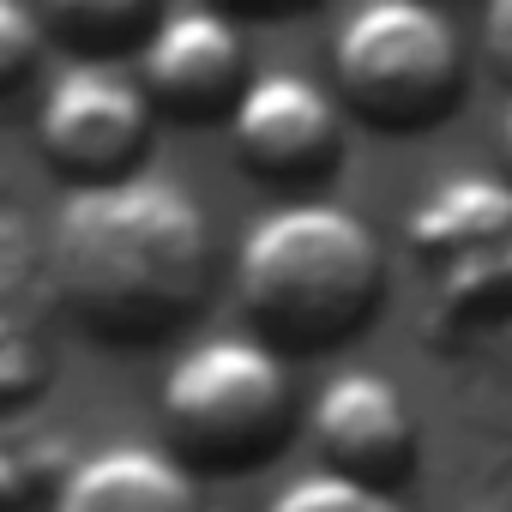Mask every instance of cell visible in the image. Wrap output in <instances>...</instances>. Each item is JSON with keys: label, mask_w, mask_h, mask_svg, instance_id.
<instances>
[{"label": "cell", "mask_w": 512, "mask_h": 512, "mask_svg": "<svg viewBox=\"0 0 512 512\" xmlns=\"http://www.w3.org/2000/svg\"><path fill=\"white\" fill-rule=\"evenodd\" d=\"M410 241H416V253H428L440 266L500 253L512 241V181L482 175V169H458V175L434 181L410 211Z\"/></svg>", "instance_id": "obj_9"}, {"label": "cell", "mask_w": 512, "mask_h": 512, "mask_svg": "<svg viewBox=\"0 0 512 512\" xmlns=\"http://www.w3.org/2000/svg\"><path fill=\"white\" fill-rule=\"evenodd\" d=\"M332 73L344 103L374 127L434 121L464 73L458 31L422 0H368L332 37Z\"/></svg>", "instance_id": "obj_4"}, {"label": "cell", "mask_w": 512, "mask_h": 512, "mask_svg": "<svg viewBox=\"0 0 512 512\" xmlns=\"http://www.w3.org/2000/svg\"><path fill=\"white\" fill-rule=\"evenodd\" d=\"M49 25L103 49V43L127 37L133 25H145V7H133V0H79L73 7V0H61V7H49Z\"/></svg>", "instance_id": "obj_14"}, {"label": "cell", "mask_w": 512, "mask_h": 512, "mask_svg": "<svg viewBox=\"0 0 512 512\" xmlns=\"http://www.w3.org/2000/svg\"><path fill=\"white\" fill-rule=\"evenodd\" d=\"M31 494H37V470L0 446V512H25Z\"/></svg>", "instance_id": "obj_16"}, {"label": "cell", "mask_w": 512, "mask_h": 512, "mask_svg": "<svg viewBox=\"0 0 512 512\" xmlns=\"http://www.w3.org/2000/svg\"><path fill=\"white\" fill-rule=\"evenodd\" d=\"M43 374H49V362H43L37 332H31L25 320H13V314H0V404L37 398Z\"/></svg>", "instance_id": "obj_13"}, {"label": "cell", "mask_w": 512, "mask_h": 512, "mask_svg": "<svg viewBox=\"0 0 512 512\" xmlns=\"http://www.w3.org/2000/svg\"><path fill=\"white\" fill-rule=\"evenodd\" d=\"M482 37H488L494 61H500V67H512V0H494V7H488V19H482Z\"/></svg>", "instance_id": "obj_17"}, {"label": "cell", "mask_w": 512, "mask_h": 512, "mask_svg": "<svg viewBox=\"0 0 512 512\" xmlns=\"http://www.w3.org/2000/svg\"><path fill=\"white\" fill-rule=\"evenodd\" d=\"M145 91L181 115V121H205V115H235L247 79H241V31L223 13L205 7H181L163 13L145 37Z\"/></svg>", "instance_id": "obj_6"}, {"label": "cell", "mask_w": 512, "mask_h": 512, "mask_svg": "<svg viewBox=\"0 0 512 512\" xmlns=\"http://www.w3.org/2000/svg\"><path fill=\"white\" fill-rule=\"evenodd\" d=\"M163 422L193 464H253L290 428L284 356L260 338H205L163 374Z\"/></svg>", "instance_id": "obj_3"}, {"label": "cell", "mask_w": 512, "mask_h": 512, "mask_svg": "<svg viewBox=\"0 0 512 512\" xmlns=\"http://www.w3.org/2000/svg\"><path fill=\"white\" fill-rule=\"evenodd\" d=\"M506 157H512V103H506Z\"/></svg>", "instance_id": "obj_18"}, {"label": "cell", "mask_w": 512, "mask_h": 512, "mask_svg": "<svg viewBox=\"0 0 512 512\" xmlns=\"http://www.w3.org/2000/svg\"><path fill=\"white\" fill-rule=\"evenodd\" d=\"M314 440L332 458V470L380 482L410 458V410L404 392L374 368H344L314 398Z\"/></svg>", "instance_id": "obj_8"}, {"label": "cell", "mask_w": 512, "mask_h": 512, "mask_svg": "<svg viewBox=\"0 0 512 512\" xmlns=\"http://www.w3.org/2000/svg\"><path fill=\"white\" fill-rule=\"evenodd\" d=\"M266 512H404V500L380 482H362V476H344L326 464V470H308L290 488H278Z\"/></svg>", "instance_id": "obj_11"}, {"label": "cell", "mask_w": 512, "mask_h": 512, "mask_svg": "<svg viewBox=\"0 0 512 512\" xmlns=\"http://www.w3.org/2000/svg\"><path fill=\"white\" fill-rule=\"evenodd\" d=\"M440 302H446V314H482V308L512 302V241H506L500 253H482V260L446 266Z\"/></svg>", "instance_id": "obj_12"}, {"label": "cell", "mask_w": 512, "mask_h": 512, "mask_svg": "<svg viewBox=\"0 0 512 512\" xmlns=\"http://www.w3.org/2000/svg\"><path fill=\"white\" fill-rule=\"evenodd\" d=\"M55 512H199L193 476L157 446H103L61 470Z\"/></svg>", "instance_id": "obj_10"}, {"label": "cell", "mask_w": 512, "mask_h": 512, "mask_svg": "<svg viewBox=\"0 0 512 512\" xmlns=\"http://www.w3.org/2000/svg\"><path fill=\"white\" fill-rule=\"evenodd\" d=\"M235 290L260 338L284 350H326L350 338L380 296V241L344 205H278L241 235Z\"/></svg>", "instance_id": "obj_2"}, {"label": "cell", "mask_w": 512, "mask_h": 512, "mask_svg": "<svg viewBox=\"0 0 512 512\" xmlns=\"http://www.w3.org/2000/svg\"><path fill=\"white\" fill-rule=\"evenodd\" d=\"M43 55V19H31L25 7L0 0V97H7Z\"/></svg>", "instance_id": "obj_15"}, {"label": "cell", "mask_w": 512, "mask_h": 512, "mask_svg": "<svg viewBox=\"0 0 512 512\" xmlns=\"http://www.w3.org/2000/svg\"><path fill=\"white\" fill-rule=\"evenodd\" d=\"M235 151L253 175H314L332 163L338 151V103L302 79V73H260V79H247L235 115Z\"/></svg>", "instance_id": "obj_7"}, {"label": "cell", "mask_w": 512, "mask_h": 512, "mask_svg": "<svg viewBox=\"0 0 512 512\" xmlns=\"http://www.w3.org/2000/svg\"><path fill=\"white\" fill-rule=\"evenodd\" d=\"M49 272L85 332L151 344L199 308L211 284V229L193 193L163 175L79 187L55 217Z\"/></svg>", "instance_id": "obj_1"}, {"label": "cell", "mask_w": 512, "mask_h": 512, "mask_svg": "<svg viewBox=\"0 0 512 512\" xmlns=\"http://www.w3.org/2000/svg\"><path fill=\"white\" fill-rule=\"evenodd\" d=\"M43 157L79 181V187H109L127 181V163L145 151L151 133V97L109 67H67L37 115Z\"/></svg>", "instance_id": "obj_5"}]
</instances>
